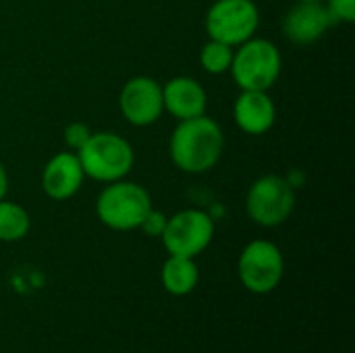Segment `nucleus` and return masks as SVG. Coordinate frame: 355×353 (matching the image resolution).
<instances>
[{
  "instance_id": "obj_1",
  "label": "nucleus",
  "mask_w": 355,
  "mask_h": 353,
  "mask_svg": "<svg viewBox=\"0 0 355 353\" xmlns=\"http://www.w3.org/2000/svg\"><path fill=\"white\" fill-rule=\"evenodd\" d=\"M223 129L214 119L206 114L179 121L168 141L173 164L189 175H202L214 169L223 156Z\"/></svg>"
},
{
  "instance_id": "obj_2",
  "label": "nucleus",
  "mask_w": 355,
  "mask_h": 353,
  "mask_svg": "<svg viewBox=\"0 0 355 353\" xmlns=\"http://www.w3.org/2000/svg\"><path fill=\"white\" fill-rule=\"evenodd\" d=\"M75 154L85 177L100 183L125 179L135 164V152L131 144L123 135L112 131H92L85 146Z\"/></svg>"
},
{
  "instance_id": "obj_3",
  "label": "nucleus",
  "mask_w": 355,
  "mask_h": 353,
  "mask_svg": "<svg viewBox=\"0 0 355 353\" xmlns=\"http://www.w3.org/2000/svg\"><path fill=\"white\" fill-rule=\"evenodd\" d=\"M152 210L148 189L135 181H112L100 191L96 200V216L112 231H135L144 216Z\"/></svg>"
},
{
  "instance_id": "obj_4",
  "label": "nucleus",
  "mask_w": 355,
  "mask_h": 353,
  "mask_svg": "<svg viewBox=\"0 0 355 353\" xmlns=\"http://www.w3.org/2000/svg\"><path fill=\"white\" fill-rule=\"evenodd\" d=\"M283 56L279 48L264 37H250L239 44L233 52L229 73L233 75L239 89L268 92L281 77Z\"/></svg>"
},
{
  "instance_id": "obj_5",
  "label": "nucleus",
  "mask_w": 355,
  "mask_h": 353,
  "mask_svg": "<svg viewBox=\"0 0 355 353\" xmlns=\"http://www.w3.org/2000/svg\"><path fill=\"white\" fill-rule=\"evenodd\" d=\"M295 189L281 175H262L256 179L245 196L248 216L260 227H279L293 214Z\"/></svg>"
},
{
  "instance_id": "obj_6",
  "label": "nucleus",
  "mask_w": 355,
  "mask_h": 353,
  "mask_svg": "<svg viewBox=\"0 0 355 353\" xmlns=\"http://www.w3.org/2000/svg\"><path fill=\"white\" fill-rule=\"evenodd\" d=\"M237 275L241 285L256 295L272 293L285 275V258L277 243L268 239L250 241L237 262Z\"/></svg>"
},
{
  "instance_id": "obj_7",
  "label": "nucleus",
  "mask_w": 355,
  "mask_h": 353,
  "mask_svg": "<svg viewBox=\"0 0 355 353\" xmlns=\"http://www.w3.org/2000/svg\"><path fill=\"white\" fill-rule=\"evenodd\" d=\"M204 25L210 40L237 48L256 35L260 10L254 0H214L206 12Z\"/></svg>"
},
{
  "instance_id": "obj_8",
  "label": "nucleus",
  "mask_w": 355,
  "mask_h": 353,
  "mask_svg": "<svg viewBox=\"0 0 355 353\" xmlns=\"http://www.w3.org/2000/svg\"><path fill=\"white\" fill-rule=\"evenodd\" d=\"M214 231V221L206 210L187 208L168 216L166 229L160 239L168 256L196 258L212 243Z\"/></svg>"
},
{
  "instance_id": "obj_9",
  "label": "nucleus",
  "mask_w": 355,
  "mask_h": 353,
  "mask_svg": "<svg viewBox=\"0 0 355 353\" xmlns=\"http://www.w3.org/2000/svg\"><path fill=\"white\" fill-rule=\"evenodd\" d=\"M119 108L133 127L154 125L164 112L162 85L148 75L131 77L121 89Z\"/></svg>"
},
{
  "instance_id": "obj_10",
  "label": "nucleus",
  "mask_w": 355,
  "mask_h": 353,
  "mask_svg": "<svg viewBox=\"0 0 355 353\" xmlns=\"http://www.w3.org/2000/svg\"><path fill=\"white\" fill-rule=\"evenodd\" d=\"M333 23H335V19L329 12L327 4L297 2L285 12V17L281 21V29L289 42L306 46V44L318 42L333 27Z\"/></svg>"
},
{
  "instance_id": "obj_11",
  "label": "nucleus",
  "mask_w": 355,
  "mask_h": 353,
  "mask_svg": "<svg viewBox=\"0 0 355 353\" xmlns=\"http://www.w3.org/2000/svg\"><path fill=\"white\" fill-rule=\"evenodd\" d=\"M85 179L81 162L75 152L54 154L42 171V189L54 202H64L77 196Z\"/></svg>"
},
{
  "instance_id": "obj_12",
  "label": "nucleus",
  "mask_w": 355,
  "mask_h": 353,
  "mask_svg": "<svg viewBox=\"0 0 355 353\" xmlns=\"http://www.w3.org/2000/svg\"><path fill=\"white\" fill-rule=\"evenodd\" d=\"M235 125L248 135H264L277 121V106L268 92L241 89L233 104Z\"/></svg>"
},
{
  "instance_id": "obj_13",
  "label": "nucleus",
  "mask_w": 355,
  "mask_h": 353,
  "mask_svg": "<svg viewBox=\"0 0 355 353\" xmlns=\"http://www.w3.org/2000/svg\"><path fill=\"white\" fill-rule=\"evenodd\" d=\"M162 102L166 112H171L177 121H185L206 114L208 94L200 81L181 75L162 85Z\"/></svg>"
},
{
  "instance_id": "obj_14",
  "label": "nucleus",
  "mask_w": 355,
  "mask_h": 353,
  "mask_svg": "<svg viewBox=\"0 0 355 353\" xmlns=\"http://www.w3.org/2000/svg\"><path fill=\"white\" fill-rule=\"evenodd\" d=\"M160 281L166 293L175 298L189 295L200 283V268L196 258L187 256H168L160 270Z\"/></svg>"
},
{
  "instance_id": "obj_15",
  "label": "nucleus",
  "mask_w": 355,
  "mask_h": 353,
  "mask_svg": "<svg viewBox=\"0 0 355 353\" xmlns=\"http://www.w3.org/2000/svg\"><path fill=\"white\" fill-rule=\"evenodd\" d=\"M29 229H31L29 212L23 206L2 198L0 200V241L4 243L21 241L23 237H27Z\"/></svg>"
},
{
  "instance_id": "obj_16",
  "label": "nucleus",
  "mask_w": 355,
  "mask_h": 353,
  "mask_svg": "<svg viewBox=\"0 0 355 353\" xmlns=\"http://www.w3.org/2000/svg\"><path fill=\"white\" fill-rule=\"evenodd\" d=\"M233 52H235L233 46L216 42V40H208L200 50V64L210 75L229 73L231 62H233Z\"/></svg>"
},
{
  "instance_id": "obj_17",
  "label": "nucleus",
  "mask_w": 355,
  "mask_h": 353,
  "mask_svg": "<svg viewBox=\"0 0 355 353\" xmlns=\"http://www.w3.org/2000/svg\"><path fill=\"white\" fill-rule=\"evenodd\" d=\"M89 135H92V129L85 123H81V121H75V123L67 125V129H64V144H67L69 152H79L85 146V141L89 139Z\"/></svg>"
},
{
  "instance_id": "obj_18",
  "label": "nucleus",
  "mask_w": 355,
  "mask_h": 353,
  "mask_svg": "<svg viewBox=\"0 0 355 353\" xmlns=\"http://www.w3.org/2000/svg\"><path fill=\"white\" fill-rule=\"evenodd\" d=\"M166 223H168V216L164 212L152 208L144 216V221L139 225V231H144V235H148V237H162V233L166 229Z\"/></svg>"
},
{
  "instance_id": "obj_19",
  "label": "nucleus",
  "mask_w": 355,
  "mask_h": 353,
  "mask_svg": "<svg viewBox=\"0 0 355 353\" xmlns=\"http://www.w3.org/2000/svg\"><path fill=\"white\" fill-rule=\"evenodd\" d=\"M327 8L333 15L335 23H354L355 21V0H327Z\"/></svg>"
},
{
  "instance_id": "obj_20",
  "label": "nucleus",
  "mask_w": 355,
  "mask_h": 353,
  "mask_svg": "<svg viewBox=\"0 0 355 353\" xmlns=\"http://www.w3.org/2000/svg\"><path fill=\"white\" fill-rule=\"evenodd\" d=\"M6 193H8V175H6L4 164L0 162V200L6 198Z\"/></svg>"
},
{
  "instance_id": "obj_21",
  "label": "nucleus",
  "mask_w": 355,
  "mask_h": 353,
  "mask_svg": "<svg viewBox=\"0 0 355 353\" xmlns=\"http://www.w3.org/2000/svg\"><path fill=\"white\" fill-rule=\"evenodd\" d=\"M297 2H322V0H297Z\"/></svg>"
}]
</instances>
